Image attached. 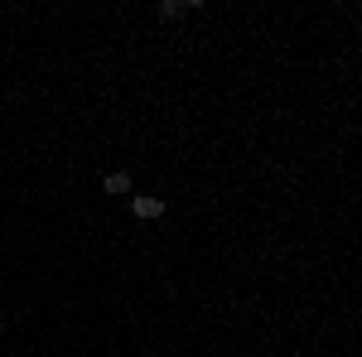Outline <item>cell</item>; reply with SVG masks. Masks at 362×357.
<instances>
[{"instance_id":"7a4b0ae2","label":"cell","mask_w":362,"mask_h":357,"mask_svg":"<svg viewBox=\"0 0 362 357\" xmlns=\"http://www.w3.org/2000/svg\"><path fill=\"white\" fill-rule=\"evenodd\" d=\"M106 193H131V174H106Z\"/></svg>"},{"instance_id":"3957f363","label":"cell","mask_w":362,"mask_h":357,"mask_svg":"<svg viewBox=\"0 0 362 357\" xmlns=\"http://www.w3.org/2000/svg\"><path fill=\"white\" fill-rule=\"evenodd\" d=\"M179 15H188L183 0H165V5H160V19H179Z\"/></svg>"},{"instance_id":"277c9868","label":"cell","mask_w":362,"mask_h":357,"mask_svg":"<svg viewBox=\"0 0 362 357\" xmlns=\"http://www.w3.org/2000/svg\"><path fill=\"white\" fill-rule=\"evenodd\" d=\"M0 329H5V324H0Z\"/></svg>"},{"instance_id":"6da1fadb","label":"cell","mask_w":362,"mask_h":357,"mask_svg":"<svg viewBox=\"0 0 362 357\" xmlns=\"http://www.w3.org/2000/svg\"><path fill=\"white\" fill-rule=\"evenodd\" d=\"M131 213L150 222V217H160V213H165V198H155V193H140V198L131 203Z\"/></svg>"}]
</instances>
